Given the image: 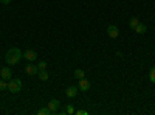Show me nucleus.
I'll use <instances>...</instances> for the list:
<instances>
[{
	"mask_svg": "<svg viewBox=\"0 0 155 115\" xmlns=\"http://www.w3.org/2000/svg\"><path fill=\"white\" fill-rule=\"evenodd\" d=\"M22 58H23V53L20 52L17 47H12V48L8 50L6 55H5V62L8 64V66H16Z\"/></svg>",
	"mask_w": 155,
	"mask_h": 115,
	"instance_id": "nucleus-1",
	"label": "nucleus"
},
{
	"mask_svg": "<svg viewBox=\"0 0 155 115\" xmlns=\"http://www.w3.org/2000/svg\"><path fill=\"white\" fill-rule=\"evenodd\" d=\"M22 89V81L20 79H8V90L11 93H19Z\"/></svg>",
	"mask_w": 155,
	"mask_h": 115,
	"instance_id": "nucleus-2",
	"label": "nucleus"
},
{
	"mask_svg": "<svg viewBox=\"0 0 155 115\" xmlns=\"http://www.w3.org/2000/svg\"><path fill=\"white\" fill-rule=\"evenodd\" d=\"M25 73L30 75V76H34V75L39 73V67L34 66V64H27V66H25Z\"/></svg>",
	"mask_w": 155,
	"mask_h": 115,
	"instance_id": "nucleus-3",
	"label": "nucleus"
},
{
	"mask_svg": "<svg viewBox=\"0 0 155 115\" xmlns=\"http://www.w3.org/2000/svg\"><path fill=\"white\" fill-rule=\"evenodd\" d=\"M106 31H107L109 37H112V39H115V37H118V34H120V30H118V27H116V25H109Z\"/></svg>",
	"mask_w": 155,
	"mask_h": 115,
	"instance_id": "nucleus-4",
	"label": "nucleus"
},
{
	"mask_svg": "<svg viewBox=\"0 0 155 115\" xmlns=\"http://www.w3.org/2000/svg\"><path fill=\"white\" fill-rule=\"evenodd\" d=\"M59 106H61V101L59 100H56V98H53V100H51L50 101V103H48V109L51 110V113H56L58 112V109H59Z\"/></svg>",
	"mask_w": 155,
	"mask_h": 115,
	"instance_id": "nucleus-5",
	"label": "nucleus"
},
{
	"mask_svg": "<svg viewBox=\"0 0 155 115\" xmlns=\"http://www.w3.org/2000/svg\"><path fill=\"white\" fill-rule=\"evenodd\" d=\"M78 89H79L81 92H87V90H90V81L85 79V78L79 79V83H78Z\"/></svg>",
	"mask_w": 155,
	"mask_h": 115,
	"instance_id": "nucleus-6",
	"label": "nucleus"
},
{
	"mask_svg": "<svg viewBox=\"0 0 155 115\" xmlns=\"http://www.w3.org/2000/svg\"><path fill=\"white\" fill-rule=\"evenodd\" d=\"M11 76H12V70L9 67H3L2 70H0V78L2 79H11Z\"/></svg>",
	"mask_w": 155,
	"mask_h": 115,
	"instance_id": "nucleus-7",
	"label": "nucleus"
},
{
	"mask_svg": "<svg viewBox=\"0 0 155 115\" xmlns=\"http://www.w3.org/2000/svg\"><path fill=\"white\" fill-rule=\"evenodd\" d=\"M78 86H70V87H67V90H65V95L68 96V98H74L76 95H78Z\"/></svg>",
	"mask_w": 155,
	"mask_h": 115,
	"instance_id": "nucleus-8",
	"label": "nucleus"
},
{
	"mask_svg": "<svg viewBox=\"0 0 155 115\" xmlns=\"http://www.w3.org/2000/svg\"><path fill=\"white\" fill-rule=\"evenodd\" d=\"M23 58L27 59V61H30V62H31V61H34V59L37 58V53L34 52V50H27V52L23 53Z\"/></svg>",
	"mask_w": 155,
	"mask_h": 115,
	"instance_id": "nucleus-9",
	"label": "nucleus"
},
{
	"mask_svg": "<svg viewBox=\"0 0 155 115\" xmlns=\"http://www.w3.org/2000/svg\"><path fill=\"white\" fill-rule=\"evenodd\" d=\"M134 31H135L137 34H144V33L147 31V27H146L144 23H141V22H140V23L137 25V27L134 28Z\"/></svg>",
	"mask_w": 155,
	"mask_h": 115,
	"instance_id": "nucleus-10",
	"label": "nucleus"
},
{
	"mask_svg": "<svg viewBox=\"0 0 155 115\" xmlns=\"http://www.w3.org/2000/svg\"><path fill=\"white\" fill-rule=\"evenodd\" d=\"M73 75H74V78H76V79H82V78H85V72L81 70V69H76Z\"/></svg>",
	"mask_w": 155,
	"mask_h": 115,
	"instance_id": "nucleus-11",
	"label": "nucleus"
},
{
	"mask_svg": "<svg viewBox=\"0 0 155 115\" xmlns=\"http://www.w3.org/2000/svg\"><path fill=\"white\" fill-rule=\"evenodd\" d=\"M39 79H41V81H47L48 78H50V75H48V72L47 70H39Z\"/></svg>",
	"mask_w": 155,
	"mask_h": 115,
	"instance_id": "nucleus-12",
	"label": "nucleus"
},
{
	"mask_svg": "<svg viewBox=\"0 0 155 115\" xmlns=\"http://www.w3.org/2000/svg\"><path fill=\"white\" fill-rule=\"evenodd\" d=\"M50 113H51V110L48 107H41L37 110V115H50Z\"/></svg>",
	"mask_w": 155,
	"mask_h": 115,
	"instance_id": "nucleus-13",
	"label": "nucleus"
},
{
	"mask_svg": "<svg viewBox=\"0 0 155 115\" xmlns=\"http://www.w3.org/2000/svg\"><path fill=\"white\" fill-rule=\"evenodd\" d=\"M138 23H140V20H138L137 17H132V19H130V22H129V27H130V28L134 30V28L137 27V25H138Z\"/></svg>",
	"mask_w": 155,
	"mask_h": 115,
	"instance_id": "nucleus-14",
	"label": "nucleus"
},
{
	"mask_svg": "<svg viewBox=\"0 0 155 115\" xmlns=\"http://www.w3.org/2000/svg\"><path fill=\"white\" fill-rule=\"evenodd\" d=\"M149 79L155 84V67H152V69H150V72H149Z\"/></svg>",
	"mask_w": 155,
	"mask_h": 115,
	"instance_id": "nucleus-15",
	"label": "nucleus"
},
{
	"mask_svg": "<svg viewBox=\"0 0 155 115\" xmlns=\"http://www.w3.org/2000/svg\"><path fill=\"white\" fill-rule=\"evenodd\" d=\"M6 89H8L6 79H0V90H6Z\"/></svg>",
	"mask_w": 155,
	"mask_h": 115,
	"instance_id": "nucleus-16",
	"label": "nucleus"
},
{
	"mask_svg": "<svg viewBox=\"0 0 155 115\" xmlns=\"http://www.w3.org/2000/svg\"><path fill=\"white\" fill-rule=\"evenodd\" d=\"M37 67H39V70H45L47 69V61H41L37 64Z\"/></svg>",
	"mask_w": 155,
	"mask_h": 115,
	"instance_id": "nucleus-17",
	"label": "nucleus"
},
{
	"mask_svg": "<svg viewBox=\"0 0 155 115\" xmlns=\"http://www.w3.org/2000/svg\"><path fill=\"white\" fill-rule=\"evenodd\" d=\"M65 110H67V115H73V113H74V107H73L71 104H68Z\"/></svg>",
	"mask_w": 155,
	"mask_h": 115,
	"instance_id": "nucleus-18",
	"label": "nucleus"
},
{
	"mask_svg": "<svg viewBox=\"0 0 155 115\" xmlns=\"http://www.w3.org/2000/svg\"><path fill=\"white\" fill-rule=\"evenodd\" d=\"M74 113H76V115H88V110H82V109H78V110H74Z\"/></svg>",
	"mask_w": 155,
	"mask_h": 115,
	"instance_id": "nucleus-19",
	"label": "nucleus"
},
{
	"mask_svg": "<svg viewBox=\"0 0 155 115\" xmlns=\"http://www.w3.org/2000/svg\"><path fill=\"white\" fill-rule=\"evenodd\" d=\"M0 2H2L3 5H9V3H11V0H0Z\"/></svg>",
	"mask_w": 155,
	"mask_h": 115,
	"instance_id": "nucleus-20",
	"label": "nucleus"
}]
</instances>
